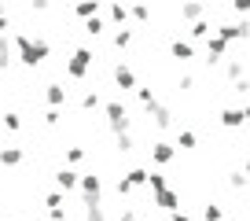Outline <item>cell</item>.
Instances as JSON below:
<instances>
[{
  "instance_id": "277c9868",
  "label": "cell",
  "mask_w": 250,
  "mask_h": 221,
  "mask_svg": "<svg viewBox=\"0 0 250 221\" xmlns=\"http://www.w3.org/2000/svg\"><path fill=\"white\" fill-rule=\"evenodd\" d=\"M78 188H81V196H85V203H103V181L96 174H81Z\"/></svg>"
},
{
  "instance_id": "e0dca14e",
  "label": "cell",
  "mask_w": 250,
  "mask_h": 221,
  "mask_svg": "<svg viewBox=\"0 0 250 221\" xmlns=\"http://www.w3.org/2000/svg\"><path fill=\"white\" fill-rule=\"evenodd\" d=\"M151 114H155V126H158V129H173V110L166 107V103H158Z\"/></svg>"
},
{
  "instance_id": "ab89813d",
  "label": "cell",
  "mask_w": 250,
  "mask_h": 221,
  "mask_svg": "<svg viewBox=\"0 0 250 221\" xmlns=\"http://www.w3.org/2000/svg\"><path fill=\"white\" fill-rule=\"evenodd\" d=\"M169 221H191V218H188L184 210H169Z\"/></svg>"
},
{
  "instance_id": "d6986e66",
  "label": "cell",
  "mask_w": 250,
  "mask_h": 221,
  "mask_svg": "<svg viewBox=\"0 0 250 221\" xmlns=\"http://www.w3.org/2000/svg\"><path fill=\"white\" fill-rule=\"evenodd\" d=\"M195 144H199V136L191 133V129H180V133H177V144H173V148H180V151H191Z\"/></svg>"
},
{
  "instance_id": "8fae6325",
  "label": "cell",
  "mask_w": 250,
  "mask_h": 221,
  "mask_svg": "<svg viewBox=\"0 0 250 221\" xmlns=\"http://www.w3.org/2000/svg\"><path fill=\"white\" fill-rule=\"evenodd\" d=\"M203 15H206L203 0H184V4H180V19H184V22H195V19H203Z\"/></svg>"
},
{
  "instance_id": "f546056e",
  "label": "cell",
  "mask_w": 250,
  "mask_h": 221,
  "mask_svg": "<svg viewBox=\"0 0 250 221\" xmlns=\"http://www.w3.org/2000/svg\"><path fill=\"white\" fill-rule=\"evenodd\" d=\"M96 107H100V92L92 88V92H85V96H81V110H96Z\"/></svg>"
},
{
  "instance_id": "b9f144b4",
  "label": "cell",
  "mask_w": 250,
  "mask_h": 221,
  "mask_svg": "<svg viewBox=\"0 0 250 221\" xmlns=\"http://www.w3.org/2000/svg\"><path fill=\"white\" fill-rule=\"evenodd\" d=\"M122 221H136V210H129V206H125V210H122Z\"/></svg>"
},
{
  "instance_id": "7a4b0ae2",
  "label": "cell",
  "mask_w": 250,
  "mask_h": 221,
  "mask_svg": "<svg viewBox=\"0 0 250 221\" xmlns=\"http://www.w3.org/2000/svg\"><path fill=\"white\" fill-rule=\"evenodd\" d=\"M103 114H107L110 133H129L133 118H129V110H125V103H122V100H107V103H103Z\"/></svg>"
},
{
  "instance_id": "74e56055",
  "label": "cell",
  "mask_w": 250,
  "mask_h": 221,
  "mask_svg": "<svg viewBox=\"0 0 250 221\" xmlns=\"http://www.w3.org/2000/svg\"><path fill=\"white\" fill-rule=\"evenodd\" d=\"M44 206H62V192H48V196H44Z\"/></svg>"
},
{
  "instance_id": "f35d334b",
  "label": "cell",
  "mask_w": 250,
  "mask_h": 221,
  "mask_svg": "<svg viewBox=\"0 0 250 221\" xmlns=\"http://www.w3.org/2000/svg\"><path fill=\"white\" fill-rule=\"evenodd\" d=\"M180 88H184V92H191V88H195V78H191V74H184V78H180Z\"/></svg>"
},
{
  "instance_id": "5bb4252c",
  "label": "cell",
  "mask_w": 250,
  "mask_h": 221,
  "mask_svg": "<svg viewBox=\"0 0 250 221\" xmlns=\"http://www.w3.org/2000/svg\"><path fill=\"white\" fill-rule=\"evenodd\" d=\"M188 33H191V41H206V37H210V33H213V26H210V19H195V22H191V30H188Z\"/></svg>"
},
{
  "instance_id": "2e32d148",
  "label": "cell",
  "mask_w": 250,
  "mask_h": 221,
  "mask_svg": "<svg viewBox=\"0 0 250 221\" xmlns=\"http://www.w3.org/2000/svg\"><path fill=\"white\" fill-rule=\"evenodd\" d=\"M22 158H26V151L15 148V144H11V148H0V162H4V166H19Z\"/></svg>"
},
{
  "instance_id": "7402d4cb",
  "label": "cell",
  "mask_w": 250,
  "mask_h": 221,
  "mask_svg": "<svg viewBox=\"0 0 250 221\" xmlns=\"http://www.w3.org/2000/svg\"><path fill=\"white\" fill-rule=\"evenodd\" d=\"M136 100H140L144 110H155V107H158V96L151 92V88H136Z\"/></svg>"
},
{
  "instance_id": "6da1fadb",
  "label": "cell",
  "mask_w": 250,
  "mask_h": 221,
  "mask_svg": "<svg viewBox=\"0 0 250 221\" xmlns=\"http://www.w3.org/2000/svg\"><path fill=\"white\" fill-rule=\"evenodd\" d=\"M15 52H19V63L33 70V66H41L48 59L52 44H48V41H30L26 33H15Z\"/></svg>"
},
{
  "instance_id": "836d02e7",
  "label": "cell",
  "mask_w": 250,
  "mask_h": 221,
  "mask_svg": "<svg viewBox=\"0 0 250 221\" xmlns=\"http://www.w3.org/2000/svg\"><path fill=\"white\" fill-rule=\"evenodd\" d=\"M250 177L243 174V170H235V174H228V188H243V184H247Z\"/></svg>"
},
{
  "instance_id": "9c48e42d",
  "label": "cell",
  "mask_w": 250,
  "mask_h": 221,
  "mask_svg": "<svg viewBox=\"0 0 250 221\" xmlns=\"http://www.w3.org/2000/svg\"><path fill=\"white\" fill-rule=\"evenodd\" d=\"M114 85L122 88V92H129V88H136V74H133V66L118 63V66H114Z\"/></svg>"
},
{
  "instance_id": "ee69618b",
  "label": "cell",
  "mask_w": 250,
  "mask_h": 221,
  "mask_svg": "<svg viewBox=\"0 0 250 221\" xmlns=\"http://www.w3.org/2000/svg\"><path fill=\"white\" fill-rule=\"evenodd\" d=\"M243 118H247V122H250V103H247V107H243Z\"/></svg>"
},
{
  "instance_id": "ffe728a7",
  "label": "cell",
  "mask_w": 250,
  "mask_h": 221,
  "mask_svg": "<svg viewBox=\"0 0 250 221\" xmlns=\"http://www.w3.org/2000/svg\"><path fill=\"white\" fill-rule=\"evenodd\" d=\"M147 174H151L147 166H136V170H129L125 177H129V184H133V188H144V184H147Z\"/></svg>"
},
{
  "instance_id": "3957f363",
  "label": "cell",
  "mask_w": 250,
  "mask_h": 221,
  "mask_svg": "<svg viewBox=\"0 0 250 221\" xmlns=\"http://www.w3.org/2000/svg\"><path fill=\"white\" fill-rule=\"evenodd\" d=\"M92 63H96V55H92V48H78V52L70 55V63H66V74H70L74 81H81L88 70H92Z\"/></svg>"
},
{
  "instance_id": "7dc6e473",
  "label": "cell",
  "mask_w": 250,
  "mask_h": 221,
  "mask_svg": "<svg viewBox=\"0 0 250 221\" xmlns=\"http://www.w3.org/2000/svg\"><path fill=\"white\" fill-rule=\"evenodd\" d=\"M136 221H144V218H136Z\"/></svg>"
},
{
  "instance_id": "d6a6232c",
  "label": "cell",
  "mask_w": 250,
  "mask_h": 221,
  "mask_svg": "<svg viewBox=\"0 0 250 221\" xmlns=\"http://www.w3.org/2000/svg\"><path fill=\"white\" fill-rule=\"evenodd\" d=\"M114 192H118V196H133V184H129V177H118V181H114Z\"/></svg>"
},
{
  "instance_id": "5b68a950",
  "label": "cell",
  "mask_w": 250,
  "mask_h": 221,
  "mask_svg": "<svg viewBox=\"0 0 250 221\" xmlns=\"http://www.w3.org/2000/svg\"><path fill=\"white\" fill-rule=\"evenodd\" d=\"M217 37H225L228 44H232V41H250V22L247 19H239V22H225V26H217Z\"/></svg>"
},
{
  "instance_id": "d4e9b609",
  "label": "cell",
  "mask_w": 250,
  "mask_h": 221,
  "mask_svg": "<svg viewBox=\"0 0 250 221\" xmlns=\"http://www.w3.org/2000/svg\"><path fill=\"white\" fill-rule=\"evenodd\" d=\"M129 44H133V30H122V26H118V30H114V48H118V52H125Z\"/></svg>"
},
{
  "instance_id": "cb8c5ba5",
  "label": "cell",
  "mask_w": 250,
  "mask_h": 221,
  "mask_svg": "<svg viewBox=\"0 0 250 221\" xmlns=\"http://www.w3.org/2000/svg\"><path fill=\"white\" fill-rule=\"evenodd\" d=\"M85 221H107L103 203H85Z\"/></svg>"
},
{
  "instance_id": "ba28073f",
  "label": "cell",
  "mask_w": 250,
  "mask_h": 221,
  "mask_svg": "<svg viewBox=\"0 0 250 221\" xmlns=\"http://www.w3.org/2000/svg\"><path fill=\"white\" fill-rule=\"evenodd\" d=\"M225 52H228V41L217 37V33H210V37H206V63L217 66L221 59H225Z\"/></svg>"
},
{
  "instance_id": "9a60e30c",
  "label": "cell",
  "mask_w": 250,
  "mask_h": 221,
  "mask_svg": "<svg viewBox=\"0 0 250 221\" xmlns=\"http://www.w3.org/2000/svg\"><path fill=\"white\" fill-rule=\"evenodd\" d=\"M100 11V0H74V15L78 19H92Z\"/></svg>"
},
{
  "instance_id": "4fadbf2b",
  "label": "cell",
  "mask_w": 250,
  "mask_h": 221,
  "mask_svg": "<svg viewBox=\"0 0 250 221\" xmlns=\"http://www.w3.org/2000/svg\"><path fill=\"white\" fill-rule=\"evenodd\" d=\"M78 181H81L78 170H59V174H55V184H59V192H74V188H78Z\"/></svg>"
},
{
  "instance_id": "30bf717a",
  "label": "cell",
  "mask_w": 250,
  "mask_h": 221,
  "mask_svg": "<svg viewBox=\"0 0 250 221\" xmlns=\"http://www.w3.org/2000/svg\"><path fill=\"white\" fill-rule=\"evenodd\" d=\"M169 55H173V59H180V63H191V59H195V44L177 37V41L169 44Z\"/></svg>"
},
{
  "instance_id": "7bdbcfd3",
  "label": "cell",
  "mask_w": 250,
  "mask_h": 221,
  "mask_svg": "<svg viewBox=\"0 0 250 221\" xmlns=\"http://www.w3.org/2000/svg\"><path fill=\"white\" fill-rule=\"evenodd\" d=\"M8 26H11V22H8V15H0V33L8 30Z\"/></svg>"
},
{
  "instance_id": "f1b7e54d",
  "label": "cell",
  "mask_w": 250,
  "mask_h": 221,
  "mask_svg": "<svg viewBox=\"0 0 250 221\" xmlns=\"http://www.w3.org/2000/svg\"><path fill=\"white\" fill-rule=\"evenodd\" d=\"M147 184H151V192H158V188H166V184H169V177L158 174V170H151V174H147Z\"/></svg>"
},
{
  "instance_id": "603a6c76",
  "label": "cell",
  "mask_w": 250,
  "mask_h": 221,
  "mask_svg": "<svg viewBox=\"0 0 250 221\" xmlns=\"http://www.w3.org/2000/svg\"><path fill=\"white\" fill-rule=\"evenodd\" d=\"M48 103H52V107H62V103H66V88L62 85H48Z\"/></svg>"
},
{
  "instance_id": "ac0fdd59",
  "label": "cell",
  "mask_w": 250,
  "mask_h": 221,
  "mask_svg": "<svg viewBox=\"0 0 250 221\" xmlns=\"http://www.w3.org/2000/svg\"><path fill=\"white\" fill-rule=\"evenodd\" d=\"M110 22H118V26L129 22V4H122V0H110Z\"/></svg>"
},
{
  "instance_id": "60d3db41",
  "label": "cell",
  "mask_w": 250,
  "mask_h": 221,
  "mask_svg": "<svg viewBox=\"0 0 250 221\" xmlns=\"http://www.w3.org/2000/svg\"><path fill=\"white\" fill-rule=\"evenodd\" d=\"M30 4H33L37 11H48V8H52V0H30Z\"/></svg>"
},
{
  "instance_id": "7c38bea8",
  "label": "cell",
  "mask_w": 250,
  "mask_h": 221,
  "mask_svg": "<svg viewBox=\"0 0 250 221\" xmlns=\"http://www.w3.org/2000/svg\"><path fill=\"white\" fill-rule=\"evenodd\" d=\"M243 122H247L243 118V107H225L221 110V126L225 129H243Z\"/></svg>"
},
{
  "instance_id": "8d00e7d4",
  "label": "cell",
  "mask_w": 250,
  "mask_h": 221,
  "mask_svg": "<svg viewBox=\"0 0 250 221\" xmlns=\"http://www.w3.org/2000/svg\"><path fill=\"white\" fill-rule=\"evenodd\" d=\"M44 122H48V126H59V122H62V110H59V107H52V110L44 114Z\"/></svg>"
},
{
  "instance_id": "4316f807",
  "label": "cell",
  "mask_w": 250,
  "mask_h": 221,
  "mask_svg": "<svg viewBox=\"0 0 250 221\" xmlns=\"http://www.w3.org/2000/svg\"><path fill=\"white\" fill-rule=\"evenodd\" d=\"M103 30H107V22H103V19L100 15H92V19H85V33H88V37H100V33Z\"/></svg>"
},
{
  "instance_id": "484cf974",
  "label": "cell",
  "mask_w": 250,
  "mask_h": 221,
  "mask_svg": "<svg viewBox=\"0 0 250 221\" xmlns=\"http://www.w3.org/2000/svg\"><path fill=\"white\" fill-rule=\"evenodd\" d=\"M225 78H228V81H239V78H247V66H243L239 59H232V63L225 66Z\"/></svg>"
},
{
  "instance_id": "e575fe53",
  "label": "cell",
  "mask_w": 250,
  "mask_h": 221,
  "mask_svg": "<svg viewBox=\"0 0 250 221\" xmlns=\"http://www.w3.org/2000/svg\"><path fill=\"white\" fill-rule=\"evenodd\" d=\"M235 15H250V0H228Z\"/></svg>"
},
{
  "instance_id": "44dd1931",
  "label": "cell",
  "mask_w": 250,
  "mask_h": 221,
  "mask_svg": "<svg viewBox=\"0 0 250 221\" xmlns=\"http://www.w3.org/2000/svg\"><path fill=\"white\" fill-rule=\"evenodd\" d=\"M129 19H136V22H147V19H151V8L144 4V0H136V4H129Z\"/></svg>"
},
{
  "instance_id": "bcb514c9",
  "label": "cell",
  "mask_w": 250,
  "mask_h": 221,
  "mask_svg": "<svg viewBox=\"0 0 250 221\" xmlns=\"http://www.w3.org/2000/svg\"><path fill=\"white\" fill-rule=\"evenodd\" d=\"M0 15H4V0H0Z\"/></svg>"
},
{
  "instance_id": "8992f818",
  "label": "cell",
  "mask_w": 250,
  "mask_h": 221,
  "mask_svg": "<svg viewBox=\"0 0 250 221\" xmlns=\"http://www.w3.org/2000/svg\"><path fill=\"white\" fill-rule=\"evenodd\" d=\"M151 203H155L162 214H169V210H177V206H180V192L166 184V188H158V192H155V199H151Z\"/></svg>"
},
{
  "instance_id": "4dcf8cb0",
  "label": "cell",
  "mask_w": 250,
  "mask_h": 221,
  "mask_svg": "<svg viewBox=\"0 0 250 221\" xmlns=\"http://www.w3.org/2000/svg\"><path fill=\"white\" fill-rule=\"evenodd\" d=\"M4 126H8L11 133H15V129H22V114H19V110H8V114H4Z\"/></svg>"
},
{
  "instance_id": "1f68e13d",
  "label": "cell",
  "mask_w": 250,
  "mask_h": 221,
  "mask_svg": "<svg viewBox=\"0 0 250 221\" xmlns=\"http://www.w3.org/2000/svg\"><path fill=\"white\" fill-rule=\"evenodd\" d=\"M114 136H118V151H122V155H129V151L136 148V144H133V136H129V133H114Z\"/></svg>"
},
{
  "instance_id": "f6af8a7d",
  "label": "cell",
  "mask_w": 250,
  "mask_h": 221,
  "mask_svg": "<svg viewBox=\"0 0 250 221\" xmlns=\"http://www.w3.org/2000/svg\"><path fill=\"white\" fill-rule=\"evenodd\" d=\"M243 174H247V177H250V162H247V166H243Z\"/></svg>"
},
{
  "instance_id": "52a82bcc",
  "label": "cell",
  "mask_w": 250,
  "mask_h": 221,
  "mask_svg": "<svg viewBox=\"0 0 250 221\" xmlns=\"http://www.w3.org/2000/svg\"><path fill=\"white\" fill-rule=\"evenodd\" d=\"M147 151H151V162H155V166H169L173 158H177V148H173L169 140H155Z\"/></svg>"
},
{
  "instance_id": "d590c367",
  "label": "cell",
  "mask_w": 250,
  "mask_h": 221,
  "mask_svg": "<svg viewBox=\"0 0 250 221\" xmlns=\"http://www.w3.org/2000/svg\"><path fill=\"white\" fill-rule=\"evenodd\" d=\"M81 158H85V148H70V151H66V162H70V166H78Z\"/></svg>"
},
{
  "instance_id": "83f0119b",
  "label": "cell",
  "mask_w": 250,
  "mask_h": 221,
  "mask_svg": "<svg viewBox=\"0 0 250 221\" xmlns=\"http://www.w3.org/2000/svg\"><path fill=\"white\" fill-rule=\"evenodd\" d=\"M203 221H225V206L206 203V206H203Z\"/></svg>"
}]
</instances>
